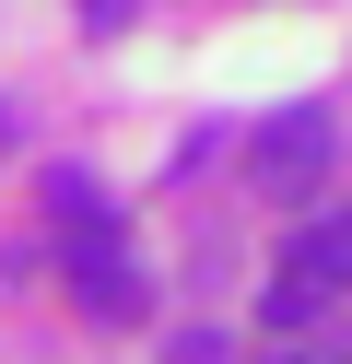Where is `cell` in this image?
Here are the masks:
<instances>
[{
    "label": "cell",
    "mask_w": 352,
    "mask_h": 364,
    "mask_svg": "<svg viewBox=\"0 0 352 364\" xmlns=\"http://www.w3.org/2000/svg\"><path fill=\"white\" fill-rule=\"evenodd\" d=\"M329 294H352V212H329V223L294 235V259H282L270 294H258V317H270V329H305Z\"/></svg>",
    "instance_id": "1"
},
{
    "label": "cell",
    "mask_w": 352,
    "mask_h": 364,
    "mask_svg": "<svg viewBox=\"0 0 352 364\" xmlns=\"http://www.w3.org/2000/svg\"><path fill=\"white\" fill-rule=\"evenodd\" d=\"M329 153H341V129H329V106H282V118L270 129H258V188H270V200H305V188H317V176H329Z\"/></svg>",
    "instance_id": "2"
},
{
    "label": "cell",
    "mask_w": 352,
    "mask_h": 364,
    "mask_svg": "<svg viewBox=\"0 0 352 364\" xmlns=\"http://www.w3.org/2000/svg\"><path fill=\"white\" fill-rule=\"evenodd\" d=\"M70 306L82 317H106V329H129L153 294H141V270H129V247H117V223L106 235H70Z\"/></svg>",
    "instance_id": "3"
},
{
    "label": "cell",
    "mask_w": 352,
    "mask_h": 364,
    "mask_svg": "<svg viewBox=\"0 0 352 364\" xmlns=\"http://www.w3.org/2000/svg\"><path fill=\"white\" fill-rule=\"evenodd\" d=\"M47 212H59L70 235H106V223H117V212H106V188H94L82 165H47Z\"/></svg>",
    "instance_id": "4"
},
{
    "label": "cell",
    "mask_w": 352,
    "mask_h": 364,
    "mask_svg": "<svg viewBox=\"0 0 352 364\" xmlns=\"http://www.w3.org/2000/svg\"><path fill=\"white\" fill-rule=\"evenodd\" d=\"M164 364H223V341H211V329H176V341H164Z\"/></svg>",
    "instance_id": "5"
},
{
    "label": "cell",
    "mask_w": 352,
    "mask_h": 364,
    "mask_svg": "<svg viewBox=\"0 0 352 364\" xmlns=\"http://www.w3.org/2000/svg\"><path fill=\"white\" fill-rule=\"evenodd\" d=\"M70 12H82L94 36H117V24H129V0H70Z\"/></svg>",
    "instance_id": "6"
},
{
    "label": "cell",
    "mask_w": 352,
    "mask_h": 364,
    "mask_svg": "<svg viewBox=\"0 0 352 364\" xmlns=\"http://www.w3.org/2000/svg\"><path fill=\"white\" fill-rule=\"evenodd\" d=\"M305 364H352V329H341V341H329V353H305Z\"/></svg>",
    "instance_id": "7"
},
{
    "label": "cell",
    "mask_w": 352,
    "mask_h": 364,
    "mask_svg": "<svg viewBox=\"0 0 352 364\" xmlns=\"http://www.w3.org/2000/svg\"><path fill=\"white\" fill-rule=\"evenodd\" d=\"M0 141H12V106H0Z\"/></svg>",
    "instance_id": "8"
},
{
    "label": "cell",
    "mask_w": 352,
    "mask_h": 364,
    "mask_svg": "<svg viewBox=\"0 0 352 364\" xmlns=\"http://www.w3.org/2000/svg\"><path fill=\"white\" fill-rule=\"evenodd\" d=\"M270 364H305V353H270Z\"/></svg>",
    "instance_id": "9"
}]
</instances>
